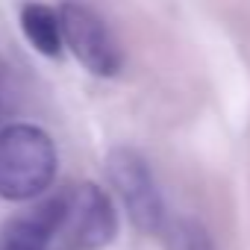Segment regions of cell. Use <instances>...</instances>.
Wrapping results in <instances>:
<instances>
[{"instance_id":"6","label":"cell","mask_w":250,"mask_h":250,"mask_svg":"<svg viewBox=\"0 0 250 250\" xmlns=\"http://www.w3.org/2000/svg\"><path fill=\"white\" fill-rule=\"evenodd\" d=\"M21 30L39 53H44V56L62 53V24H59L56 9H50L44 3H27L21 9Z\"/></svg>"},{"instance_id":"4","label":"cell","mask_w":250,"mask_h":250,"mask_svg":"<svg viewBox=\"0 0 250 250\" xmlns=\"http://www.w3.org/2000/svg\"><path fill=\"white\" fill-rule=\"evenodd\" d=\"M71 229V238L83 250H100L106 247L115 232H118V215L109 200V194L91 183L77 186L68 191V209H65V224Z\"/></svg>"},{"instance_id":"7","label":"cell","mask_w":250,"mask_h":250,"mask_svg":"<svg viewBox=\"0 0 250 250\" xmlns=\"http://www.w3.org/2000/svg\"><path fill=\"white\" fill-rule=\"evenodd\" d=\"M183 250H218V247H215V241L209 238V232L203 227L188 224L183 229Z\"/></svg>"},{"instance_id":"3","label":"cell","mask_w":250,"mask_h":250,"mask_svg":"<svg viewBox=\"0 0 250 250\" xmlns=\"http://www.w3.org/2000/svg\"><path fill=\"white\" fill-rule=\"evenodd\" d=\"M62 24V44L71 47V53L97 77H112L121 68V53L106 30V24L80 3H65L59 9Z\"/></svg>"},{"instance_id":"1","label":"cell","mask_w":250,"mask_h":250,"mask_svg":"<svg viewBox=\"0 0 250 250\" xmlns=\"http://www.w3.org/2000/svg\"><path fill=\"white\" fill-rule=\"evenodd\" d=\"M56 177V147L33 124H15L0 133V197L33 200Z\"/></svg>"},{"instance_id":"2","label":"cell","mask_w":250,"mask_h":250,"mask_svg":"<svg viewBox=\"0 0 250 250\" xmlns=\"http://www.w3.org/2000/svg\"><path fill=\"white\" fill-rule=\"evenodd\" d=\"M106 171H109L115 191L121 194L124 206H127L133 224L145 232H159L165 212H162V197H159V188H156V180L147 162L136 150L121 147L109 153Z\"/></svg>"},{"instance_id":"5","label":"cell","mask_w":250,"mask_h":250,"mask_svg":"<svg viewBox=\"0 0 250 250\" xmlns=\"http://www.w3.org/2000/svg\"><path fill=\"white\" fill-rule=\"evenodd\" d=\"M68 209V191L42 200L36 209L15 215L0 229V250H47L50 238L62 229Z\"/></svg>"}]
</instances>
